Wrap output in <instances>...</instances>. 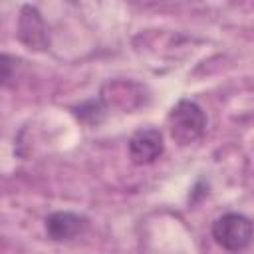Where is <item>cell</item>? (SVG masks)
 Returning <instances> with one entry per match:
<instances>
[{
  "label": "cell",
  "instance_id": "cell-3",
  "mask_svg": "<svg viewBox=\"0 0 254 254\" xmlns=\"http://www.w3.org/2000/svg\"><path fill=\"white\" fill-rule=\"evenodd\" d=\"M165 145L163 135L155 127H141L129 139V157L135 165H149L161 157Z\"/></svg>",
  "mask_w": 254,
  "mask_h": 254
},
{
  "label": "cell",
  "instance_id": "cell-5",
  "mask_svg": "<svg viewBox=\"0 0 254 254\" xmlns=\"http://www.w3.org/2000/svg\"><path fill=\"white\" fill-rule=\"evenodd\" d=\"M85 228H87V218L75 212H69V210L52 212L46 218V232L56 242H67L79 236Z\"/></svg>",
  "mask_w": 254,
  "mask_h": 254
},
{
  "label": "cell",
  "instance_id": "cell-2",
  "mask_svg": "<svg viewBox=\"0 0 254 254\" xmlns=\"http://www.w3.org/2000/svg\"><path fill=\"white\" fill-rule=\"evenodd\" d=\"M254 236V224L248 216L238 212H226L212 222V238L216 244L230 252L244 250Z\"/></svg>",
  "mask_w": 254,
  "mask_h": 254
},
{
  "label": "cell",
  "instance_id": "cell-4",
  "mask_svg": "<svg viewBox=\"0 0 254 254\" xmlns=\"http://www.w3.org/2000/svg\"><path fill=\"white\" fill-rule=\"evenodd\" d=\"M18 38L30 50H46L50 44L46 24L34 6H24L18 20Z\"/></svg>",
  "mask_w": 254,
  "mask_h": 254
},
{
  "label": "cell",
  "instance_id": "cell-1",
  "mask_svg": "<svg viewBox=\"0 0 254 254\" xmlns=\"http://www.w3.org/2000/svg\"><path fill=\"white\" fill-rule=\"evenodd\" d=\"M206 125L204 111L200 109L198 103L190 99H181L167 115V127L175 143L179 145H189L196 141Z\"/></svg>",
  "mask_w": 254,
  "mask_h": 254
}]
</instances>
